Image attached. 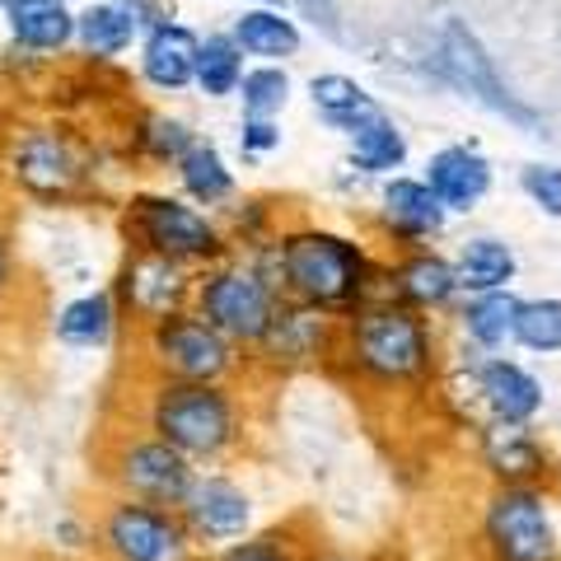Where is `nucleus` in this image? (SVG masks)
Segmentation results:
<instances>
[{
  "label": "nucleus",
  "mask_w": 561,
  "mask_h": 561,
  "mask_svg": "<svg viewBox=\"0 0 561 561\" xmlns=\"http://www.w3.org/2000/svg\"><path fill=\"white\" fill-rule=\"evenodd\" d=\"M276 272L280 286L295 290L313 309L356 305L370 290V257L356 239L332 230H290L276 243Z\"/></svg>",
  "instance_id": "f257e3e1"
},
{
  "label": "nucleus",
  "mask_w": 561,
  "mask_h": 561,
  "mask_svg": "<svg viewBox=\"0 0 561 561\" xmlns=\"http://www.w3.org/2000/svg\"><path fill=\"white\" fill-rule=\"evenodd\" d=\"M276 309V280L253 262H220L197 280V313L230 342H262Z\"/></svg>",
  "instance_id": "f03ea898"
},
{
  "label": "nucleus",
  "mask_w": 561,
  "mask_h": 561,
  "mask_svg": "<svg viewBox=\"0 0 561 561\" xmlns=\"http://www.w3.org/2000/svg\"><path fill=\"white\" fill-rule=\"evenodd\" d=\"M127 234L140 253H160L173 262H210L225 253L220 225L202 216L197 206H187L183 197H164V192H146L127 210Z\"/></svg>",
  "instance_id": "7ed1b4c3"
},
{
  "label": "nucleus",
  "mask_w": 561,
  "mask_h": 561,
  "mask_svg": "<svg viewBox=\"0 0 561 561\" xmlns=\"http://www.w3.org/2000/svg\"><path fill=\"white\" fill-rule=\"evenodd\" d=\"M10 179L38 202H66L90 179V154L66 127H24L10 140Z\"/></svg>",
  "instance_id": "20e7f679"
},
{
  "label": "nucleus",
  "mask_w": 561,
  "mask_h": 561,
  "mask_svg": "<svg viewBox=\"0 0 561 561\" xmlns=\"http://www.w3.org/2000/svg\"><path fill=\"white\" fill-rule=\"evenodd\" d=\"M351 351L379 379H412L426 365V323L408 305H370L351 323Z\"/></svg>",
  "instance_id": "39448f33"
},
{
  "label": "nucleus",
  "mask_w": 561,
  "mask_h": 561,
  "mask_svg": "<svg viewBox=\"0 0 561 561\" xmlns=\"http://www.w3.org/2000/svg\"><path fill=\"white\" fill-rule=\"evenodd\" d=\"M154 431L179 454H216L234 431V412L210 383H169L154 402Z\"/></svg>",
  "instance_id": "423d86ee"
},
{
  "label": "nucleus",
  "mask_w": 561,
  "mask_h": 561,
  "mask_svg": "<svg viewBox=\"0 0 561 561\" xmlns=\"http://www.w3.org/2000/svg\"><path fill=\"white\" fill-rule=\"evenodd\" d=\"M154 356L169 375H179V383H210L230 370L234 346L230 337H220L202 313H169V319L154 323Z\"/></svg>",
  "instance_id": "0eeeda50"
},
{
  "label": "nucleus",
  "mask_w": 561,
  "mask_h": 561,
  "mask_svg": "<svg viewBox=\"0 0 561 561\" xmlns=\"http://www.w3.org/2000/svg\"><path fill=\"white\" fill-rule=\"evenodd\" d=\"M486 529H491L501 561H548L552 557V529L534 491H501L496 505H491Z\"/></svg>",
  "instance_id": "6e6552de"
},
{
  "label": "nucleus",
  "mask_w": 561,
  "mask_h": 561,
  "mask_svg": "<svg viewBox=\"0 0 561 561\" xmlns=\"http://www.w3.org/2000/svg\"><path fill=\"white\" fill-rule=\"evenodd\" d=\"M122 295H127V305L140 313V319L160 323L169 313H179L183 295H187V272H183V262L136 249L127 272H122Z\"/></svg>",
  "instance_id": "1a4fd4ad"
},
{
  "label": "nucleus",
  "mask_w": 561,
  "mask_h": 561,
  "mask_svg": "<svg viewBox=\"0 0 561 561\" xmlns=\"http://www.w3.org/2000/svg\"><path fill=\"white\" fill-rule=\"evenodd\" d=\"M108 538L122 561H183L179 529L160 511H146V505H122L108 519Z\"/></svg>",
  "instance_id": "9d476101"
},
{
  "label": "nucleus",
  "mask_w": 561,
  "mask_h": 561,
  "mask_svg": "<svg viewBox=\"0 0 561 561\" xmlns=\"http://www.w3.org/2000/svg\"><path fill=\"white\" fill-rule=\"evenodd\" d=\"M197 51L202 38L183 24H154L146 33V47H140V76L160 90H183L197 76Z\"/></svg>",
  "instance_id": "9b49d317"
},
{
  "label": "nucleus",
  "mask_w": 561,
  "mask_h": 561,
  "mask_svg": "<svg viewBox=\"0 0 561 561\" xmlns=\"http://www.w3.org/2000/svg\"><path fill=\"white\" fill-rule=\"evenodd\" d=\"M122 478H127V486L146 501H183L187 486H192V472L183 463V454L169 449L164 440L136 445L127 459H122Z\"/></svg>",
  "instance_id": "f8f14e48"
},
{
  "label": "nucleus",
  "mask_w": 561,
  "mask_h": 561,
  "mask_svg": "<svg viewBox=\"0 0 561 561\" xmlns=\"http://www.w3.org/2000/svg\"><path fill=\"white\" fill-rule=\"evenodd\" d=\"M426 187L435 192V202L449 210H468L472 202L491 187V164L478 150L468 146H449L426 164Z\"/></svg>",
  "instance_id": "ddd939ff"
},
{
  "label": "nucleus",
  "mask_w": 561,
  "mask_h": 561,
  "mask_svg": "<svg viewBox=\"0 0 561 561\" xmlns=\"http://www.w3.org/2000/svg\"><path fill=\"white\" fill-rule=\"evenodd\" d=\"M5 24L10 38L28 51H61L76 38V14L66 0H5Z\"/></svg>",
  "instance_id": "4468645a"
},
{
  "label": "nucleus",
  "mask_w": 561,
  "mask_h": 561,
  "mask_svg": "<svg viewBox=\"0 0 561 561\" xmlns=\"http://www.w3.org/2000/svg\"><path fill=\"white\" fill-rule=\"evenodd\" d=\"M187 515L202 534L210 538H230L249 524V496L234 486V482H220V478H206V482H192L187 486Z\"/></svg>",
  "instance_id": "2eb2a0df"
},
{
  "label": "nucleus",
  "mask_w": 561,
  "mask_h": 561,
  "mask_svg": "<svg viewBox=\"0 0 561 561\" xmlns=\"http://www.w3.org/2000/svg\"><path fill=\"white\" fill-rule=\"evenodd\" d=\"M383 220H389V230L398 239L416 243L445 225V206L435 202V192L426 183L398 179V183H389V192H383Z\"/></svg>",
  "instance_id": "dca6fc26"
},
{
  "label": "nucleus",
  "mask_w": 561,
  "mask_h": 561,
  "mask_svg": "<svg viewBox=\"0 0 561 561\" xmlns=\"http://www.w3.org/2000/svg\"><path fill=\"white\" fill-rule=\"evenodd\" d=\"M136 14L122 0H94L76 14V38L90 57H122L136 38Z\"/></svg>",
  "instance_id": "f3484780"
},
{
  "label": "nucleus",
  "mask_w": 561,
  "mask_h": 561,
  "mask_svg": "<svg viewBox=\"0 0 561 561\" xmlns=\"http://www.w3.org/2000/svg\"><path fill=\"white\" fill-rule=\"evenodd\" d=\"M173 169H179L183 192L192 202H202V206H216V202H225L234 192V173H230V164L220 160V150L210 146V140H192V146L183 150V160Z\"/></svg>",
  "instance_id": "a211bd4d"
},
{
  "label": "nucleus",
  "mask_w": 561,
  "mask_h": 561,
  "mask_svg": "<svg viewBox=\"0 0 561 561\" xmlns=\"http://www.w3.org/2000/svg\"><path fill=\"white\" fill-rule=\"evenodd\" d=\"M482 393L486 402L496 408V416L505 421V426H519V421H529L538 412V383L519 370V365H505V360H491L482 370Z\"/></svg>",
  "instance_id": "6ab92c4d"
},
{
  "label": "nucleus",
  "mask_w": 561,
  "mask_h": 561,
  "mask_svg": "<svg viewBox=\"0 0 561 561\" xmlns=\"http://www.w3.org/2000/svg\"><path fill=\"white\" fill-rule=\"evenodd\" d=\"M393 290H398L408 305L426 309V305H445L449 295L459 290V280H454V267H449L445 257H435V253H412V257L398 262Z\"/></svg>",
  "instance_id": "aec40b11"
},
{
  "label": "nucleus",
  "mask_w": 561,
  "mask_h": 561,
  "mask_svg": "<svg viewBox=\"0 0 561 561\" xmlns=\"http://www.w3.org/2000/svg\"><path fill=\"white\" fill-rule=\"evenodd\" d=\"M454 267V280H459V290H478V295H491V290H501L505 280L515 276V257L505 243L496 239H472L463 243V253L459 262H449Z\"/></svg>",
  "instance_id": "412c9836"
},
{
  "label": "nucleus",
  "mask_w": 561,
  "mask_h": 561,
  "mask_svg": "<svg viewBox=\"0 0 561 561\" xmlns=\"http://www.w3.org/2000/svg\"><path fill=\"white\" fill-rule=\"evenodd\" d=\"M230 38H234L239 51H253V57H295V51H300V28H295L286 14H276V10L239 14Z\"/></svg>",
  "instance_id": "4be33fe9"
},
{
  "label": "nucleus",
  "mask_w": 561,
  "mask_h": 561,
  "mask_svg": "<svg viewBox=\"0 0 561 561\" xmlns=\"http://www.w3.org/2000/svg\"><path fill=\"white\" fill-rule=\"evenodd\" d=\"M309 94H313V108H319L332 127H342V131H356L360 122H370L379 113L375 99L346 76H313Z\"/></svg>",
  "instance_id": "5701e85b"
},
{
  "label": "nucleus",
  "mask_w": 561,
  "mask_h": 561,
  "mask_svg": "<svg viewBox=\"0 0 561 561\" xmlns=\"http://www.w3.org/2000/svg\"><path fill=\"white\" fill-rule=\"evenodd\" d=\"M346 136H351V154H356V164L370 169V173L398 169L402 154H408V140H402V131L383 113H375L370 122H360V127L346 131Z\"/></svg>",
  "instance_id": "b1692460"
},
{
  "label": "nucleus",
  "mask_w": 561,
  "mask_h": 561,
  "mask_svg": "<svg viewBox=\"0 0 561 561\" xmlns=\"http://www.w3.org/2000/svg\"><path fill=\"white\" fill-rule=\"evenodd\" d=\"M113 328V295L99 290V295H80V300H70L57 319V337L70 342V346H94L108 337Z\"/></svg>",
  "instance_id": "393cba45"
},
{
  "label": "nucleus",
  "mask_w": 561,
  "mask_h": 561,
  "mask_svg": "<svg viewBox=\"0 0 561 561\" xmlns=\"http://www.w3.org/2000/svg\"><path fill=\"white\" fill-rule=\"evenodd\" d=\"M262 342L280 351V356H309V351L323 342V313L313 305L309 309H276V319L262 332Z\"/></svg>",
  "instance_id": "a878e982"
},
{
  "label": "nucleus",
  "mask_w": 561,
  "mask_h": 561,
  "mask_svg": "<svg viewBox=\"0 0 561 561\" xmlns=\"http://www.w3.org/2000/svg\"><path fill=\"white\" fill-rule=\"evenodd\" d=\"M206 94H234L239 80H243V51L234 47V38H206L202 51H197V76Z\"/></svg>",
  "instance_id": "bb28decb"
},
{
  "label": "nucleus",
  "mask_w": 561,
  "mask_h": 561,
  "mask_svg": "<svg viewBox=\"0 0 561 561\" xmlns=\"http://www.w3.org/2000/svg\"><path fill=\"white\" fill-rule=\"evenodd\" d=\"M239 94H243V108H249V117H272V113L286 108L290 80H286V70H280V66H257V70H243Z\"/></svg>",
  "instance_id": "cd10ccee"
},
{
  "label": "nucleus",
  "mask_w": 561,
  "mask_h": 561,
  "mask_svg": "<svg viewBox=\"0 0 561 561\" xmlns=\"http://www.w3.org/2000/svg\"><path fill=\"white\" fill-rule=\"evenodd\" d=\"M515 337L534 351H557L561 346V300H529L515 309Z\"/></svg>",
  "instance_id": "c85d7f7f"
},
{
  "label": "nucleus",
  "mask_w": 561,
  "mask_h": 561,
  "mask_svg": "<svg viewBox=\"0 0 561 561\" xmlns=\"http://www.w3.org/2000/svg\"><path fill=\"white\" fill-rule=\"evenodd\" d=\"M136 146L146 150L150 160H160V164H169V160L179 164V160H183V150L192 146V131L183 127L179 117H160V113H154V117H146V122H140V131H136Z\"/></svg>",
  "instance_id": "c756f323"
},
{
  "label": "nucleus",
  "mask_w": 561,
  "mask_h": 561,
  "mask_svg": "<svg viewBox=\"0 0 561 561\" xmlns=\"http://www.w3.org/2000/svg\"><path fill=\"white\" fill-rule=\"evenodd\" d=\"M515 309H519V300H511L505 290H491V295H482V300L468 309V332L478 342H486V346L501 342L505 332L515 328Z\"/></svg>",
  "instance_id": "7c9ffc66"
},
{
  "label": "nucleus",
  "mask_w": 561,
  "mask_h": 561,
  "mask_svg": "<svg viewBox=\"0 0 561 561\" xmlns=\"http://www.w3.org/2000/svg\"><path fill=\"white\" fill-rule=\"evenodd\" d=\"M491 463H496V472H534L538 468V449H534V440H524V435L515 431V426H505V431H496L491 435Z\"/></svg>",
  "instance_id": "2f4dec72"
},
{
  "label": "nucleus",
  "mask_w": 561,
  "mask_h": 561,
  "mask_svg": "<svg viewBox=\"0 0 561 561\" xmlns=\"http://www.w3.org/2000/svg\"><path fill=\"white\" fill-rule=\"evenodd\" d=\"M524 192H529L548 216H561V169H552V164L524 169Z\"/></svg>",
  "instance_id": "473e14b6"
},
{
  "label": "nucleus",
  "mask_w": 561,
  "mask_h": 561,
  "mask_svg": "<svg viewBox=\"0 0 561 561\" xmlns=\"http://www.w3.org/2000/svg\"><path fill=\"white\" fill-rule=\"evenodd\" d=\"M280 140V127L272 117H249L243 122V154H262V150H272Z\"/></svg>",
  "instance_id": "72a5a7b5"
},
{
  "label": "nucleus",
  "mask_w": 561,
  "mask_h": 561,
  "mask_svg": "<svg viewBox=\"0 0 561 561\" xmlns=\"http://www.w3.org/2000/svg\"><path fill=\"white\" fill-rule=\"evenodd\" d=\"M10 286V239L0 234V290Z\"/></svg>",
  "instance_id": "f704fd0d"
},
{
  "label": "nucleus",
  "mask_w": 561,
  "mask_h": 561,
  "mask_svg": "<svg viewBox=\"0 0 561 561\" xmlns=\"http://www.w3.org/2000/svg\"><path fill=\"white\" fill-rule=\"evenodd\" d=\"M230 561H280L276 552H267V548H243V552H234Z\"/></svg>",
  "instance_id": "c9c22d12"
},
{
  "label": "nucleus",
  "mask_w": 561,
  "mask_h": 561,
  "mask_svg": "<svg viewBox=\"0 0 561 561\" xmlns=\"http://www.w3.org/2000/svg\"><path fill=\"white\" fill-rule=\"evenodd\" d=\"M0 10H5V0H0Z\"/></svg>",
  "instance_id": "e433bc0d"
}]
</instances>
